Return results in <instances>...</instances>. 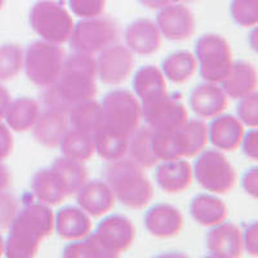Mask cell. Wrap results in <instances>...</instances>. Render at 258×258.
Returning <instances> with one entry per match:
<instances>
[{"mask_svg": "<svg viewBox=\"0 0 258 258\" xmlns=\"http://www.w3.org/2000/svg\"><path fill=\"white\" fill-rule=\"evenodd\" d=\"M4 246H6V241H4L3 236L0 235V257L4 254Z\"/></svg>", "mask_w": 258, "mask_h": 258, "instance_id": "cell-49", "label": "cell"}, {"mask_svg": "<svg viewBox=\"0 0 258 258\" xmlns=\"http://www.w3.org/2000/svg\"><path fill=\"white\" fill-rule=\"evenodd\" d=\"M227 105H229L227 94L217 83H203L191 92V109L198 116L204 119L221 115L227 109Z\"/></svg>", "mask_w": 258, "mask_h": 258, "instance_id": "cell-18", "label": "cell"}, {"mask_svg": "<svg viewBox=\"0 0 258 258\" xmlns=\"http://www.w3.org/2000/svg\"><path fill=\"white\" fill-rule=\"evenodd\" d=\"M40 114V106L34 98L21 97L11 101L6 112L7 125L15 132H26L32 129Z\"/></svg>", "mask_w": 258, "mask_h": 258, "instance_id": "cell-28", "label": "cell"}, {"mask_svg": "<svg viewBox=\"0 0 258 258\" xmlns=\"http://www.w3.org/2000/svg\"><path fill=\"white\" fill-rule=\"evenodd\" d=\"M78 206L89 217H101L115 206V195L103 181H87L77 192Z\"/></svg>", "mask_w": 258, "mask_h": 258, "instance_id": "cell-17", "label": "cell"}, {"mask_svg": "<svg viewBox=\"0 0 258 258\" xmlns=\"http://www.w3.org/2000/svg\"><path fill=\"white\" fill-rule=\"evenodd\" d=\"M153 151L159 161L173 160L182 158L176 131H154L153 129Z\"/></svg>", "mask_w": 258, "mask_h": 258, "instance_id": "cell-36", "label": "cell"}, {"mask_svg": "<svg viewBox=\"0 0 258 258\" xmlns=\"http://www.w3.org/2000/svg\"><path fill=\"white\" fill-rule=\"evenodd\" d=\"M182 158H192L202 153L209 142L208 125L200 119L187 120L176 129Z\"/></svg>", "mask_w": 258, "mask_h": 258, "instance_id": "cell-27", "label": "cell"}, {"mask_svg": "<svg viewBox=\"0 0 258 258\" xmlns=\"http://www.w3.org/2000/svg\"><path fill=\"white\" fill-rule=\"evenodd\" d=\"M207 250L214 258H238L243 254L241 229L230 222L212 227L207 235Z\"/></svg>", "mask_w": 258, "mask_h": 258, "instance_id": "cell-15", "label": "cell"}, {"mask_svg": "<svg viewBox=\"0 0 258 258\" xmlns=\"http://www.w3.org/2000/svg\"><path fill=\"white\" fill-rule=\"evenodd\" d=\"M11 172H9L8 168L0 161V191H4L9 187L11 185Z\"/></svg>", "mask_w": 258, "mask_h": 258, "instance_id": "cell-48", "label": "cell"}, {"mask_svg": "<svg viewBox=\"0 0 258 258\" xmlns=\"http://www.w3.org/2000/svg\"><path fill=\"white\" fill-rule=\"evenodd\" d=\"M156 26L161 36L169 40L183 41L190 39L195 32V18L186 6L172 3L159 9Z\"/></svg>", "mask_w": 258, "mask_h": 258, "instance_id": "cell-13", "label": "cell"}, {"mask_svg": "<svg viewBox=\"0 0 258 258\" xmlns=\"http://www.w3.org/2000/svg\"><path fill=\"white\" fill-rule=\"evenodd\" d=\"M97 79L96 58L75 52L64 58L56 82L44 88L45 106L69 112L77 103L93 100L97 94Z\"/></svg>", "mask_w": 258, "mask_h": 258, "instance_id": "cell-1", "label": "cell"}, {"mask_svg": "<svg viewBox=\"0 0 258 258\" xmlns=\"http://www.w3.org/2000/svg\"><path fill=\"white\" fill-rule=\"evenodd\" d=\"M30 25L43 40L61 45L69 41L75 24L61 2L39 0L30 11Z\"/></svg>", "mask_w": 258, "mask_h": 258, "instance_id": "cell-5", "label": "cell"}, {"mask_svg": "<svg viewBox=\"0 0 258 258\" xmlns=\"http://www.w3.org/2000/svg\"><path fill=\"white\" fill-rule=\"evenodd\" d=\"M209 141L221 151H235L240 147L244 124L232 115H218L208 125Z\"/></svg>", "mask_w": 258, "mask_h": 258, "instance_id": "cell-22", "label": "cell"}, {"mask_svg": "<svg viewBox=\"0 0 258 258\" xmlns=\"http://www.w3.org/2000/svg\"><path fill=\"white\" fill-rule=\"evenodd\" d=\"M94 151L106 161L123 159L128 153V137L110 132L101 126L93 135Z\"/></svg>", "mask_w": 258, "mask_h": 258, "instance_id": "cell-32", "label": "cell"}, {"mask_svg": "<svg viewBox=\"0 0 258 258\" xmlns=\"http://www.w3.org/2000/svg\"><path fill=\"white\" fill-rule=\"evenodd\" d=\"M24 49L17 44L0 45V82H8L24 69Z\"/></svg>", "mask_w": 258, "mask_h": 258, "instance_id": "cell-35", "label": "cell"}, {"mask_svg": "<svg viewBox=\"0 0 258 258\" xmlns=\"http://www.w3.org/2000/svg\"><path fill=\"white\" fill-rule=\"evenodd\" d=\"M106 0H69V6L74 15L80 18L101 16L105 9Z\"/></svg>", "mask_w": 258, "mask_h": 258, "instance_id": "cell-41", "label": "cell"}, {"mask_svg": "<svg viewBox=\"0 0 258 258\" xmlns=\"http://www.w3.org/2000/svg\"><path fill=\"white\" fill-rule=\"evenodd\" d=\"M54 230L64 240H80L91 234V217L80 207H63L54 216Z\"/></svg>", "mask_w": 258, "mask_h": 258, "instance_id": "cell-23", "label": "cell"}, {"mask_svg": "<svg viewBox=\"0 0 258 258\" xmlns=\"http://www.w3.org/2000/svg\"><path fill=\"white\" fill-rule=\"evenodd\" d=\"M185 2H194V0H185Z\"/></svg>", "mask_w": 258, "mask_h": 258, "instance_id": "cell-51", "label": "cell"}, {"mask_svg": "<svg viewBox=\"0 0 258 258\" xmlns=\"http://www.w3.org/2000/svg\"><path fill=\"white\" fill-rule=\"evenodd\" d=\"M257 70L246 61H234L227 77L221 82V87L235 100L252 94L257 91Z\"/></svg>", "mask_w": 258, "mask_h": 258, "instance_id": "cell-24", "label": "cell"}, {"mask_svg": "<svg viewBox=\"0 0 258 258\" xmlns=\"http://www.w3.org/2000/svg\"><path fill=\"white\" fill-rule=\"evenodd\" d=\"M238 119L250 128H257L258 124V94L257 92L248 96L239 98V103L236 106Z\"/></svg>", "mask_w": 258, "mask_h": 258, "instance_id": "cell-39", "label": "cell"}, {"mask_svg": "<svg viewBox=\"0 0 258 258\" xmlns=\"http://www.w3.org/2000/svg\"><path fill=\"white\" fill-rule=\"evenodd\" d=\"M69 124L68 111L47 107L44 111H40L32 126V136L41 146L48 149L59 147V144L69 131Z\"/></svg>", "mask_w": 258, "mask_h": 258, "instance_id": "cell-14", "label": "cell"}, {"mask_svg": "<svg viewBox=\"0 0 258 258\" xmlns=\"http://www.w3.org/2000/svg\"><path fill=\"white\" fill-rule=\"evenodd\" d=\"M97 77L103 84L117 85L125 82L135 66V56L128 47L112 44L100 52L96 59Z\"/></svg>", "mask_w": 258, "mask_h": 258, "instance_id": "cell-12", "label": "cell"}, {"mask_svg": "<svg viewBox=\"0 0 258 258\" xmlns=\"http://www.w3.org/2000/svg\"><path fill=\"white\" fill-rule=\"evenodd\" d=\"M176 2L177 0H138V3L149 9H161Z\"/></svg>", "mask_w": 258, "mask_h": 258, "instance_id": "cell-47", "label": "cell"}, {"mask_svg": "<svg viewBox=\"0 0 258 258\" xmlns=\"http://www.w3.org/2000/svg\"><path fill=\"white\" fill-rule=\"evenodd\" d=\"M197 70V58L188 50H178L172 53L161 63V73L165 79L177 84H182L190 80Z\"/></svg>", "mask_w": 258, "mask_h": 258, "instance_id": "cell-31", "label": "cell"}, {"mask_svg": "<svg viewBox=\"0 0 258 258\" xmlns=\"http://www.w3.org/2000/svg\"><path fill=\"white\" fill-rule=\"evenodd\" d=\"M103 128L129 137L142 120V105L136 94L126 89H115L106 94L101 102Z\"/></svg>", "mask_w": 258, "mask_h": 258, "instance_id": "cell-4", "label": "cell"}, {"mask_svg": "<svg viewBox=\"0 0 258 258\" xmlns=\"http://www.w3.org/2000/svg\"><path fill=\"white\" fill-rule=\"evenodd\" d=\"M69 123L73 129L93 136L103 125L101 103L94 100L77 103L69 110Z\"/></svg>", "mask_w": 258, "mask_h": 258, "instance_id": "cell-29", "label": "cell"}, {"mask_svg": "<svg viewBox=\"0 0 258 258\" xmlns=\"http://www.w3.org/2000/svg\"><path fill=\"white\" fill-rule=\"evenodd\" d=\"M3 4H4V0H0V9L3 8Z\"/></svg>", "mask_w": 258, "mask_h": 258, "instance_id": "cell-50", "label": "cell"}, {"mask_svg": "<svg viewBox=\"0 0 258 258\" xmlns=\"http://www.w3.org/2000/svg\"><path fill=\"white\" fill-rule=\"evenodd\" d=\"M105 179L115 199L128 208H145L153 200L154 187L144 168L131 159L109 161L105 168Z\"/></svg>", "mask_w": 258, "mask_h": 258, "instance_id": "cell-3", "label": "cell"}, {"mask_svg": "<svg viewBox=\"0 0 258 258\" xmlns=\"http://www.w3.org/2000/svg\"><path fill=\"white\" fill-rule=\"evenodd\" d=\"M145 227L155 238H174L183 229L182 213L170 204H155L144 218Z\"/></svg>", "mask_w": 258, "mask_h": 258, "instance_id": "cell-16", "label": "cell"}, {"mask_svg": "<svg viewBox=\"0 0 258 258\" xmlns=\"http://www.w3.org/2000/svg\"><path fill=\"white\" fill-rule=\"evenodd\" d=\"M230 12L240 26H255L258 24V0H232Z\"/></svg>", "mask_w": 258, "mask_h": 258, "instance_id": "cell-38", "label": "cell"}, {"mask_svg": "<svg viewBox=\"0 0 258 258\" xmlns=\"http://www.w3.org/2000/svg\"><path fill=\"white\" fill-rule=\"evenodd\" d=\"M133 88L141 105L158 100L168 93L165 77L161 70L153 64H147L136 71L133 78Z\"/></svg>", "mask_w": 258, "mask_h": 258, "instance_id": "cell-25", "label": "cell"}, {"mask_svg": "<svg viewBox=\"0 0 258 258\" xmlns=\"http://www.w3.org/2000/svg\"><path fill=\"white\" fill-rule=\"evenodd\" d=\"M64 58V50L58 44L39 40L27 47L24 69L30 82L40 88H47L58 78Z\"/></svg>", "mask_w": 258, "mask_h": 258, "instance_id": "cell-6", "label": "cell"}, {"mask_svg": "<svg viewBox=\"0 0 258 258\" xmlns=\"http://www.w3.org/2000/svg\"><path fill=\"white\" fill-rule=\"evenodd\" d=\"M190 213L199 225L213 227L225 222L229 216V208L220 198L209 194H199L191 202Z\"/></svg>", "mask_w": 258, "mask_h": 258, "instance_id": "cell-26", "label": "cell"}, {"mask_svg": "<svg viewBox=\"0 0 258 258\" xmlns=\"http://www.w3.org/2000/svg\"><path fill=\"white\" fill-rule=\"evenodd\" d=\"M50 167L56 169L61 178L63 179L64 185L68 187L69 197L77 195L80 187L88 181V170L82 161L74 160V159L62 155L61 158H57Z\"/></svg>", "mask_w": 258, "mask_h": 258, "instance_id": "cell-34", "label": "cell"}, {"mask_svg": "<svg viewBox=\"0 0 258 258\" xmlns=\"http://www.w3.org/2000/svg\"><path fill=\"white\" fill-rule=\"evenodd\" d=\"M110 258L117 257L132 245L136 229L132 221L121 214H111L101 221L93 232Z\"/></svg>", "mask_w": 258, "mask_h": 258, "instance_id": "cell-11", "label": "cell"}, {"mask_svg": "<svg viewBox=\"0 0 258 258\" xmlns=\"http://www.w3.org/2000/svg\"><path fill=\"white\" fill-rule=\"evenodd\" d=\"M31 188L36 200L48 207L58 206L69 197L68 187L56 169H39L31 179Z\"/></svg>", "mask_w": 258, "mask_h": 258, "instance_id": "cell-20", "label": "cell"}, {"mask_svg": "<svg viewBox=\"0 0 258 258\" xmlns=\"http://www.w3.org/2000/svg\"><path fill=\"white\" fill-rule=\"evenodd\" d=\"M153 129L149 125H140L128 137L129 159L142 168H153L159 163L153 151Z\"/></svg>", "mask_w": 258, "mask_h": 258, "instance_id": "cell-30", "label": "cell"}, {"mask_svg": "<svg viewBox=\"0 0 258 258\" xmlns=\"http://www.w3.org/2000/svg\"><path fill=\"white\" fill-rule=\"evenodd\" d=\"M13 150V137L8 125L0 123V161L8 158Z\"/></svg>", "mask_w": 258, "mask_h": 258, "instance_id": "cell-44", "label": "cell"}, {"mask_svg": "<svg viewBox=\"0 0 258 258\" xmlns=\"http://www.w3.org/2000/svg\"><path fill=\"white\" fill-rule=\"evenodd\" d=\"M62 155L74 160L85 163L93 156L94 141L93 136L88 133L79 132L77 129H69L63 140L59 144Z\"/></svg>", "mask_w": 258, "mask_h": 258, "instance_id": "cell-33", "label": "cell"}, {"mask_svg": "<svg viewBox=\"0 0 258 258\" xmlns=\"http://www.w3.org/2000/svg\"><path fill=\"white\" fill-rule=\"evenodd\" d=\"M20 211V204L15 195L7 192L6 190L0 191V230H7L15 221Z\"/></svg>", "mask_w": 258, "mask_h": 258, "instance_id": "cell-40", "label": "cell"}, {"mask_svg": "<svg viewBox=\"0 0 258 258\" xmlns=\"http://www.w3.org/2000/svg\"><path fill=\"white\" fill-rule=\"evenodd\" d=\"M257 168H252L246 172L243 176V181H241V185H243L244 190L246 194H249L252 198H257L258 195V172Z\"/></svg>", "mask_w": 258, "mask_h": 258, "instance_id": "cell-45", "label": "cell"}, {"mask_svg": "<svg viewBox=\"0 0 258 258\" xmlns=\"http://www.w3.org/2000/svg\"><path fill=\"white\" fill-rule=\"evenodd\" d=\"M11 101L12 100H11L9 92L4 88L3 85H0V121L6 116V112L8 110Z\"/></svg>", "mask_w": 258, "mask_h": 258, "instance_id": "cell-46", "label": "cell"}, {"mask_svg": "<svg viewBox=\"0 0 258 258\" xmlns=\"http://www.w3.org/2000/svg\"><path fill=\"white\" fill-rule=\"evenodd\" d=\"M195 58L203 79L217 84L227 77L234 62L230 44L217 34H206L198 39Z\"/></svg>", "mask_w": 258, "mask_h": 258, "instance_id": "cell-7", "label": "cell"}, {"mask_svg": "<svg viewBox=\"0 0 258 258\" xmlns=\"http://www.w3.org/2000/svg\"><path fill=\"white\" fill-rule=\"evenodd\" d=\"M257 129L252 128L246 133H244L240 146L243 147V153L252 160H257L258 158V142H257Z\"/></svg>", "mask_w": 258, "mask_h": 258, "instance_id": "cell-43", "label": "cell"}, {"mask_svg": "<svg viewBox=\"0 0 258 258\" xmlns=\"http://www.w3.org/2000/svg\"><path fill=\"white\" fill-rule=\"evenodd\" d=\"M125 45L133 53L149 56L161 47V34L154 21L141 18L129 25L124 32Z\"/></svg>", "mask_w": 258, "mask_h": 258, "instance_id": "cell-19", "label": "cell"}, {"mask_svg": "<svg viewBox=\"0 0 258 258\" xmlns=\"http://www.w3.org/2000/svg\"><path fill=\"white\" fill-rule=\"evenodd\" d=\"M119 36V30L114 21L107 17H88L74 25L70 45L74 52L93 56L102 52L105 48L115 44Z\"/></svg>", "mask_w": 258, "mask_h": 258, "instance_id": "cell-9", "label": "cell"}, {"mask_svg": "<svg viewBox=\"0 0 258 258\" xmlns=\"http://www.w3.org/2000/svg\"><path fill=\"white\" fill-rule=\"evenodd\" d=\"M192 168L182 158L163 161L155 172L159 187L168 194H181L190 187L192 182Z\"/></svg>", "mask_w": 258, "mask_h": 258, "instance_id": "cell-21", "label": "cell"}, {"mask_svg": "<svg viewBox=\"0 0 258 258\" xmlns=\"http://www.w3.org/2000/svg\"><path fill=\"white\" fill-rule=\"evenodd\" d=\"M142 119L154 131H176L188 120V114L178 98L167 93L142 105Z\"/></svg>", "mask_w": 258, "mask_h": 258, "instance_id": "cell-10", "label": "cell"}, {"mask_svg": "<svg viewBox=\"0 0 258 258\" xmlns=\"http://www.w3.org/2000/svg\"><path fill=\"white\" fill-rule=\"evenodd\" d=\"M192 173L204 190L217 195L230 192L236 183L234 167L217 150H203L195 161Z\"/></svg>", "mask_w": 258, "mask_h": 258, "instance_id": "cell-8", "label": "cell"}, {"mask_svg": "<svg viewBox=\"0 0 258 258\" xmlns=\"http://www.w3.org/2000/svg\"><path fill=\"white\" fill-rule=\"evenodd\" d=\"M54 230V214L40 202H26L9 227L4 253L9 258L35 257L41 240Z\"/></svg>", "mask_w": 258, "mask_h": 258, "instance_id": "cell-2", "label": "cell"}, {"mask_svg": "<svg viewBox=\"0 0 258 258\" xmlns=\"http://www.w3.org/2000/svg\"><path fill=\"white\" fill-rule=\"evenodd\" d=\"M241 240H243V249L246 250L250 255H258V226L257 222L245 225L241 230Z\"/></svg>", "mask_w": 258, "mask_h": 258, "instance_id": "cell-42", "label": "cell"}, {"mask_svg": "<svg viewBox=\"0 0 258 258\" xmlns=\"http://www.w3.org/2000/svg\"><path fill=\"white\" fill-rule=\"evenodd\" d=\"M62 255L64 258H110L94 234L69 243L63 248Z\"/></svg>", "mask_w": 258, "mask_h": 258, "instance_id": "cell-37", "label": "cell"}]
</instances>
